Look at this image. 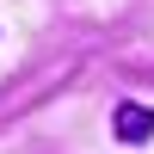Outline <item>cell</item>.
<instances>
[{"label": "cell", "mask_w": 154, "mask_h": 154, "mask_svg": "<svg viewBox=\"0 0 154 154\" xmlns=\"http://www.w3.org/2000/svg\"><path fill=\"white\" fill-rule=\"evenodd\" d=\"M111 136H117V142H130V148L154 142V111H148V105H136V99L111 105Z\"/></svg>", "instance_id": "6da1fadb"}]
</instances>
